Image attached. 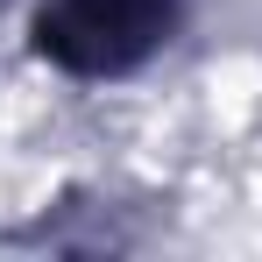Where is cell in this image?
Returning <instances> with one entry per match:
<instances>
[{
  "label": "cell",
  "mask_w": 262,
  "mask_h": 262,
  "mask_svg": "<svg viewBox=\"0 0 262 262\" xmlns=\"http://www.w3.org/2000/svg\"><path fill=\"white\" fill-rule=\"evenodd\" d=\"M177 29V0H50L36 14V50L71 78H128Z\"/></svg>",
  "instance_id": "6da1fadb"
}]
</instances>
